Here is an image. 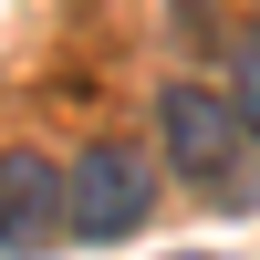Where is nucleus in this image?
I'll return each mask as SVG.
<instances>
[{
    "instance_id": "obj_5",
    "label": "nucleus",
    "mask_w": 260,
    "mask_h": 260,
    "mask_svg": "<svg viewBox=\"0 0 260 260\" xmlns=\"http://www.w3.org/2000/svg\"><path fill=\"white\" fill-rule=\"evenodd\" d=\"M167 260H219V250H167Z\"/></svg>"
},
{
    "instance_id": "obj_1",
    "label": "nucleus",
    "mask_w": 260,
    "mask_h": 260,
    "mask_svg": "<svg viewBox=\"0 0 260 260\" xmlns=\"http://www.w3.org/2000/svg\"><path fill=\"white\" fill-rule=\"evenodd\" d=\"M156 136H167L177 187H198L219 219H250V208H260V156H250V125L229 115V94L167 83V94H156Z\"/></svg>"
},
{
    "instance_id": "obj_2",
    "label": "nucleus",
    "mask_w": 260,
    "mask_h": 260,
    "mask_svg": "<svg viewBox=\"0 0 260 260\" xmlns=\"http://www.w3.org/2000/svg\"><path fill=\"white\" fill-rule=\"evenodd\" d=\"M156 156L146 146H125V136H104V146H73L62 156V208H73V240H136L146 219H156Z\"/></svg>"
},
{
    "instance_id": "obj_4",
    "label": "nucleus",
    "mask_w": 260,
    "mask_h": 260,
    "mask_svg": "<svg viewBox=\"0 0 260 260\" xmlns=\"http://www.w3.org/2000/svg\"><path fill=\"white\" fill-rule=\"evenodd\" d=\"M219 94H229V115H240V125H250V146H260V21L229 42V83H219Z\"/></svg>"
},
{
    "instance_id": "obj_3",
    "label": "nucleus",
    "mask_w": 260,
    "mask_h": 260,
    "mask_svg": "<svg viewBox=\"0 0 260 260\" xmlns=\"http://www.w3.org/2000/svg\"><path fill=\"white\" fill-rule=\"evenodd\" d=\"M73 240V208H62V156L11 146L0 156V250H52Z\"/></svg>"
}]
</instances>
